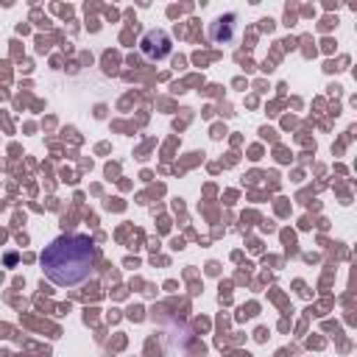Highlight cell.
<instances>
[{
    "label": "cell",
    "instance_id": "2",
    "mask_svg": "<svg viewBox=\"0 0 357 357\" xmlns=\"http://www.w3.org/2000/svg\"><path fill=\"white\" fill-rule=\"evenodd\" d=\"M139 53L148 59V61H165L170 53H173V39L167 31L162 28H151L142 33L139 39Z\"/></svg>",
    "mask_w": 357,
    "mask_h": 357
},
{
    "label": "cell",
    "instance_id": "1",
    "mask_svg": "<svg viewBox=\"0 0 357 357\" xmlns=\"http://www.w3.org/2000/svg\"><path fill=\"white\" fill-rule=\"evenodd\" d=\"M98 259V248L86 234H61L45 245L39 265L45 276L59 287H75L89 279Z\"/></svg>",
    "mask_w": 357,
    "mask_h": 357
},
{
    "label": "cell",
    "instance_id": "3",
    "mask_svg": "<svg viewBox=\"0 0 357 357\" xmlns=\"http://www.w3.org/2000/svg\"><path fill=\"white\" fill-rule=\"evenodd\" d=\"M237 36V17L234 14H223L209 25V39L215 45H231Z\"/></svg>",
    "mask_w": 357,
    "mask_h": 357
}]
</instances>
